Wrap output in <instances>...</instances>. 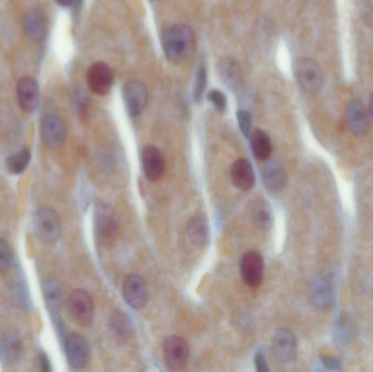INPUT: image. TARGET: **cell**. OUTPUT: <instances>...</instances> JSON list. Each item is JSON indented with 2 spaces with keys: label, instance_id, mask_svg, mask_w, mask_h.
<instances>
[{
  "label": "cell",
  "instance_id": "6da1fadb",
  "mask_svg": "<svg viewBox=\"0 0 373 372\" xmlns=\"http://www.w3.org/2000/svg\"><path fill=\"white\" fill-rule=\"evenodd\" d=\"M162 43L166 57L174 63L189 60L196 52V36L186 24H176L164 31Z\"/></svg>",
  "mask_w": 373,
  "mask_h": 372
},
{
  "label": "cell",
  "instance_id": "7a4b0ae2",
  "mask_svg": "<svg viewBox=\"0 0 373 372\" xmlns=\"http://www.w3.org/2000/svg\"><path fill=\"white\" fill-rule=\"evenodd\" d=\"M33 226L36 237L45 244H54L61 237V218L52 208H38L34 214Z\"/></svg>",
  "mask_w": 373,
  "mask_h": 372
},
{
  "label": "cell",
  "instance_id": "3957f363",
  "mask_svg": "<svg viewBox=\"0 0 373 372\" xmlns=\"http://www.w3.org/2000/svg\"><path fill=\"white\" fill-rule=\"evenodd\" d=\"M295 77L303 91L315 94L323 85V71L312 59H299L295 63Z\"/></svg>",
  "mask_w": 373,
  "mask_h": 372
},
{
  "label": "cell",
  "instance_id": "277c9868",
  "mask_svg": "<svg viewBox=\"0 0 373 372\" xmlns=\"http://www.w3.org/2000/svg\"><path fill=\"white\" fill-rule=\"evenodd\" d=\"M94 226L100 244L108 246L114 243L117 234V222L114 210L110 204L100 203L96 206Z\"/></svg>",
  "mask_w": 373,
  "mask_h": 372
},
{
  "label": "cell",
  "instance_id": "5b68a950",
  "mask_svg": "<svg viewBox=\"0 0 373 372\" xmlns=\"http://www.w3.org/2000/svg\"><path fill=\"white\" fill-rule=\"evenodd\" d=\"M163 351L168 369L180 371L188 365L190 357L189 346L182 337H167L164 342Z\"/></svg>",
  "mask_w": 373,
  "mask_h": 372
},
{
  "label": "cell",
  "instance_id": "8992f818",
  "mask_svg": "<svg viewBox=\"0 0 373 372\" xmlns=\"http://www.w3.org/2000/svg\"><path fill=\"white\" fill-rule=\"evenodd\" d=\"M69 312L80 326H89L93 321L94 304L91 295L83 289H75L68 300Z\"/></svg>",
  "mask_w": 373,
  "mask_h": 372
},
{
  "label": "cell",
  "instance_id": "52a82bcc",
  "mask_svg": "<svg viewBox=\"0 0 373 372\" xmlns=\"http://www.w3.org/2000/svg\"><path fill=\"white\" fill-rule=\"evenodd\" d=\"M41 137L49 149L61 148L67 138L63 122L54 114H46L41 120Z\"/></svg>",
  "mask_w": 373,
  "mask_h": 372
},
{
  "label": "cell",
  "instance_id": "ba28073f",
  "mask_svg": "<svg viewBox=\"0 0 373 372\" xmlns=\"http://www.w3.org/2000/svg\"><path fill=\"white\" fill-rule=\"evenodd\" d=\"M311 302L317 309L327 310L333 306L335 300V283L330 274L320 275L311 286Z\"/></svg>",
  "mask_w": 373,
  "mask_h": 372
},
{
  "label": "cell",
  "instance_id": "9c48e42d",
  "mask_svg": "<svg viewBox=\"0 0 373 372\" xmlns=\"http://www.w3.org/2000/svg\"><path fill=\"white\" fill-rule=\"evenodd\" d=\"M65 349L68 363L73 369H82L89 363V345L79 333H73L65 337Z\"/></svg>",
  "mask_w": 373,
  "mask_h": 372
},
{
  "label": "cell",
  "instance_id": "30bf717a",
  "mask_svg": "<svg viewBox=\"0 0 373 372\" xmlns=\"http://www.w3.org/2000/svg\"><path fill=\"white\" fill-rule=\"evenodd\" d=\"M125 299L133 309H142L149 302V289L145 280L138 274H130L122 288Z\"/></svg>",
  "mask_w": 373,
  "mask_h": 372
},
{
  "label": "cell",
  "instance_id": "8fae6325",
  "mask_svg": "<svg viewBox=\"0 0 373 372\" xmlns=\"http://www.w3.org/2000/svg\"><path fill=\"white\" fill-rule=\"evenodd\" d=\"M127 112L132 117L141 115L147 103V91L145 85L138 80H131L122 89Z\"/></svg>",
  "mask_w": 373,
  "mask_h": 372
},
{
  "label": "cell",
  "instance_id": "7c38bea8",
  "mask_svg": "<svg viewBox=\"0 0 373 372\" xmlns=\"http://www.w3.org/2000/svg\"><path fill=\"white\" fill-rule=\"evenodd\" d=\"M272 351L282 363H292L297 356V339L288 329H278L272 339Z\"/></svg>",
  "mask_w": 373,
  "mask_h": 372
},
{
  "label": "cell",
  "instance_id": "4fadbf2b",
  "mask_svg": "<svg viewBox=\"0 0 373 372\" xmlns=\"http://www.w3.org/2000/svg\"><path fill=\"white\" fill-rule=\"evenodd\" d=\"M241 277L249 287H258L263 281L264 260L257 251L243 255L241 262Z\"/></svg>",
  "mask_w": 373,
  "mask_h": 372
},
{
  "label": "cell",
  "instance_id": "5bb4252c",
  "mask_svg": "<svg viewBox=\"0 0 373 372\" xmlns=\"http://www.w3.org/2000/svg\"><path fill=\"white\" fill-rule=\"evenodd\" d=\"M88 85L96 95L110 93L114 83V73L104 63H95L90 67L87 75Z\"/></svg>",
  "mask_w": 373,
  "mask_h": 372
},
{
  "label": "cell",
  "instance_id": "9a60e30c",
  "mask_svg": "<svg viewBox=\"0 0 373 372\" xmlns=\"http://www.w3.org/2000/svg\"><path fill=\"white\" fill-rule=\"evenodd\" d=\"M16 97L24 112L30 114L36 112L40 104V87L36 80L30 77L21 78L16 85Z\"/></svg>",
  "mask_w": 373,
  "mask_h": 372
},
{
  "label": "cell",
  "instance_id": "2e32d148",
  "mask_svg": "<svg viewBox=\"0 0 373 372\" xmlns=\"http://www.w3.org/2000/svg\"><path fill=\"white\" fill-rule=\"evenodd\" d=\"M186 238L194 248L203 249L210 241V228L204 214H196L186 224Z\"/></svg>",
  "mask_w": 373,
  "mask_h": 372
},
{
  "label": "cell",
  "instance_id": "e0dca14e",
  "mask_svg": "<svg viewBox=\"0 0 373 372\" xmlns=\"http://www.w3.org/2000/svg\"><path fill=\"white\" fill-rule=\"evenodd\" d=\"M142 169L149 181H157L166 171L165 159L159 149L149 145L142 152Z\"/></svg>",
  "mask_w": 373,
  "mask_h": 372
},
{
  "label": "cell",
  "instance_id": "ac0fdd59",
  "mask_svg": "<svg viewBox=\"0 0 373 372\" xmlns=\"http://www.w3.org/2000/svg\"><path fill=\"white\" fill-rule=\"evenodd\" d=\"M348 128L354 134H362L369 128V112L360 100H352L346 110Z\"/></svg>",
  "mask_w": 373,
  "mask_h": 372
},
{
  "label": "cell",
  "instance_id": "d6986e66",
  "mask_svg": "<svg viewBox=\"0 0 373 372\" xmlns=\"http://www.w3.org/2000/svg\"><path fill=\"white\" fill-rule=\"evenodd\" d=\"M231 178L233 186L241 191H249L256 183L253 169L250 161L239 159L233 163L231 169Z\"/></svg>",
  "mask_w": 373,
  "mask_h": 372
},
{
  "label": "cell",
  "instance_id": "ffe728a7",
  "mask_svg": "<svg viewBox=\"0 0 373 372\" xmlns=\"http://www.w3.org/2000/svg\"><path fill=\"white\" fill-rule=\"evenodd\" d=\"M262 178L268 191L278 193L283 191L287 185V173L278 161H270L262 169Z\"/></svg>",
  "mask_w": 373,
  "mask_h": 372
},
{
  "label": "cell",
  "instance_id": "44dd1931",
  "mask_svg": "<svg viewBox=\"0 0 373 372\" xmlns=\"http://www.w3.org/2000/svg\"><path fill=\"white\" fill-rule=\"evenodd\" d=\"M23 28L24 33L30 40L34 42L44 40L47 33V22L44 14L38 9L28 11L24 17Z\"/></svg>",
  "mask_w": 373,
  "mask_h": 372
},
{
  "label": "cell",
  "instance_id": "7402d4cb",
  "mask_svg": "<svg viewBox=\"0 0 373 372\" xmlns=\"http://www.w3.org/2000/svg\"><path fill=\"white\" fill-rule=\"evenodd\" d=\"M22 343L18 335L7 333L0 336V361L4 366L16 363L21 354Z\"/></svg>",
  "mask_w": 373,
  "mask_h": 372
},
{
  "label": "cell",
  "instance_id": "603a6c76",
  "mask_svg": "<svg viewBox=\"0 0 373 372\" xmlns=\"http://www.w3.org/2000/svg\"><path fill=\"white\" fill-rule=\"evenodd\" d=\"M250 138H251V149L254 157L261 161H268L273 150L270 137L263 130L257 129L256 132H252Z\"/></svg>",
  "mask_w": 373,
  "mask_h": 372
},
{
  "label": "cell",
  "instance_id": "cb8c5ba5",
  "mask_svg": "<svg viewBox=\"0 0 373 372\" xmlns=\"http://www.w3.org/2000/svg\"><path fill=\"white\" fill-rule=\"evenodd\" d=\"M44 290L45 302L47 308L52 312V316H59L58 310L61 306V288L58 282L54 279H48L44 282L43 285Z\"/></svg>",
  "mask_w": 373,
  "mask_h": 372
},
{
  "label": "cell",
  "instance_id": "d4e9b609",
  "mask_svg": "<svg viewBox=\"0 0 373 372\" xmlns=\"http://www.w3.org/2000/svg\"><path fill=\"white\" fill-rule=\"evenodd\" d=\"M219 75L222 78L223 81L231 89L235 90L238 87L239 79H241V70L235 61L231 59H226L219 63Z\"/></svg>",
  "mask_w": 373,
  "mask_h": 372
},
{
  "label": "cell",
  "instance_id": "484cf974",
  "mask_svg": "<svg viewBox=\"0 0 373 372\" xmlns=\"http://www.w3.org/2000/svg\"><path fill=\"white\" fill-rule=\"evenodd\" d=\"M31 161V152L28 148H23L19 152L14 153L8 157L6 165L7 169L14 175H20L28 169Z\"/></svg>",
  "mask_w": 373,
  "mask_h": 372
},
{
  "label": "cell",
  "instance_id": "4316f807",
  "mask_svg": "<svg viewBox=\"0 0 373 372\" xmlns=\"http://www.w3.org/2000/svg\"><path fill=\"white\" fill-rule=\"evenodd\" d=\"M112 328L115 334L120 339H130L133 334V326L126 314L116 312L112 317Z\"/></svg>",
  "mask_w": 373,
  "mask_h": 372
},
{
  "label": "cell",
  "instance_id": "83f0119b",
  "mask_svg": "<svg viewBox=\"0 0 373 372\" xmlns=\"http://www.w3.org/2000/svg\"><path fill=\"white\" fill-rule=\"evenodd\" d=\"M253 218L256 224L259 226L261 230H270L272 226V213H270V208L268 204L263 200H260L253 206Z\"/></svg>",
  "mask_w": 373,
  "mask_h": 372
},
{
  "label": "cell",
  "instance_id": "f1b7e54d",
  "mask_svg": "<svg viewBox=\"0 0 373 372\" xmlns=\"http://www.w3.org/2000/svg\"><path fill=\"white\" fill-rule=\"evenodd\" d=\"M354 329L352 321L347 316H342L338 319L335 328V336L340 342H348L350 339H354Z\"/></svg>",
  "mask_w": 373,
  "mask_h": 372
},
{
  "label": "cell",
  "instance_id": "f546056e",
  "mask_svg": "<svg viewBox=\"0 0 373 372\" xmlns=\"http://www.w3.org/2000/svg\"><path fill=\"white\" fill-rule=\"evenodd\" d=\"M206 68L203 63L199 66L198 71H196V81H194V97L196 102H200L202 100L203 94L206 91Z\"/></svg>",
  "mask_w": 373,
  "mask_h": 372
},
{
  "label": "cell",
  "instance_id": "4dcf8cb0",
  "mask_svg": "<svg viewBox=\"0 0 373 372\" xmlns=\"http://www.w3.org/2000/svg\"><path fill=\"white\" fill-rule=\"evenodd\" d=\"M14 263V253L5 239L0 238V273L7 272Z\"/></svg>",
  "mask_w": 373,
  "mask_h": 372
},
{
  "label": "cell",
  "instance_id": "1f68e13d",
  "mask_svg": "<svg viewBox=\"0 0 373 372\" xmlns=\"http://www.w3.org/2000/svg\"><path fill=\"white\" fill-rule=\"evenodd\" d=\"M237 119H238L239 127L241 132L246 137L251 136L252 116L248 110H239L237 112Z\"/></svg>",
  "mask_w": 373,
  "mask_h": 372
},
{
  "label": "cell",
  "instance_id": "d6a6232c",
  "mask_svg": "<svg viewBox=\"0 0 373 372\" xmlns=\"http://www.w3.org/2000/svg\"><path fill=\"white\" fill-rule=\"evenodd\" d=\"M208 99L219 112H223L226 110L227 100L223 92L219 91V90H212L209 93Z\"/></svg>",
  "mask_w": 373,
  "mask_h": 372
},
{
  "label": "cell",
  "instance_id": "836d02e7",
  "mask_svg": "<svg viewBox=\"0 0 373 372\" xmlns=\"http://www.w3.org/2000/svg\"><path fill=\"white\" fill-rule=\"evenodd\" d=\"M256 368H257V370L259 372L270 371L268 363H266V358L264 357V355L261 351H258V353L256 354Z\"/></svg>",
  "mask_w": 373,
  "mask_h": 372
},
{
  "label": "cell",
  "instance_id": "e575fe53",
  "mask_svg": "<svg viewBox=\"0 0 373 372\" xmlns=\"http://www.w3.org/2000/svg\"><path fill=\"white\" fill-rule=\"evenodd\" d=\"M323 361V365L325 368L329 370H341L342 363L341 361H338L335 357H325L322 359Z\"/></svg>",
  "mask_w": 373,
  "mask_h": 372
},
{
  "label": "cell",
  "instance_id": "d590c367",
  "mask_svg": "<svg viewBox=\"0 0 373 372\" xmlns=\"http://www.w3.org/2000/svg\"><path fill=\"white\" fill-rule=\"evenodd\" d=\"M38 363H40V369L42 370V371H51V363H49V359L48 357H47L46 354H40V357H38Z\"/></svg>",
  "mask_w": 373,
  "mask_h": 372
},
{
  "label": "cell",
  "instance_id": "8d00e7d4",
  "mask_svg": "<svg viewBox=\"0 0 373 372\" xmlns=\"http://www.w3.org/2000/svg\"><path fill=\"white\" fill-rule=\"evenodd\" d=\"M56 3L61 7H70L75 3V0H56Z\"/></svg>",
  "mask_w": 373,
  "mask_h": 372
},
{
  "label": "cell",
  "instance_id": "74e56055",
  "mask_svg": "<svg viewBox=\"0 0 373 372\" xmlns=\"http://www.w3.org/2000/svg\"><path fill=\"white\" fill-rule=\"evenodd\" d=\"M369 116H370L371 119L373 120V94L371 96L370 104H369Z\"/></svg>",
  "mask_w": 373,
  "mask_h": 372
}]
</instances>
